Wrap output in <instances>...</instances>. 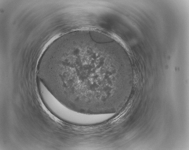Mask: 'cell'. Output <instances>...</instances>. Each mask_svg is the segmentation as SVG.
<instances>
[{"label":"cell","instance_id":"cell-1","mask_svg":"<svg viewBox=\"0 0 189 150\" xmlns=\"http://www.w3.org/2000/svg\"><path fill=\"white\" fill-rule=\"evenodd\" d=\"M108 58L96 50L69 44L60 49L40 75L51 94L76 112L104 104L111 93Z\"/></svg>","mask_w":189,"mask_h":150}]
</instances>
